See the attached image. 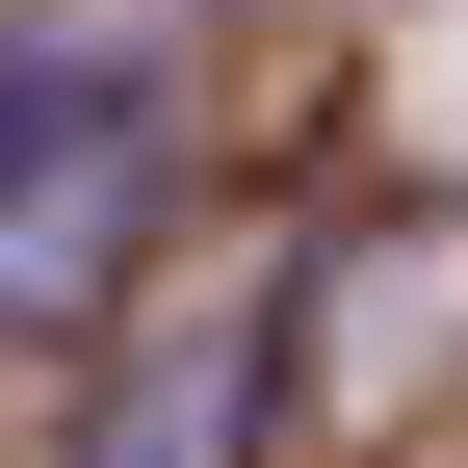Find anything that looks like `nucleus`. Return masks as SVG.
<instances>
[{
    "label": "nucleus",
    "instance_id": "f257e3e1",
    "mask_svg": "<svg viewBox=\"0 0 468 468\" xmlns=\"http://www.w3.org/2000/svg\"><path fill=\"white\" fill-rule=\"evenodd\" d=\"M156 208H183V183H156V79H104L79 131L0 183V338H104V286L156 261Z\"/></svg>",
    "mask_w": 468,
    "mask_h": 468
},
{
    "label": "nucleus",
    "instance_id": "f03ea898",
    "mask_svg": "<svg viewBox=\"0 0 468 468\" xmlns=\"http://www.w3.org/2000/svg\"><path fill=\"white\" fill-rule=\"evenodd\" d=\"M261 417H286V313H208L79 390V468H261Z\"/></svg>",
    "mask_w": 468,
    "mask_h": 468
},
{
    "label": "nucleus",
    "instance_id": "7ed1b4c3",
    "mask_svg": "<svg viewBox=\"0 0 468 468\" xmlns=\"http://www.w3.org/2000/svg\"><path fill=\"white\" fill-rule=\"evenodd\" d=\"M104 79H131V52H0V183H27V156H52V131H79V104H104Z\"/></svg>",
    "mask_w": 468,
    "mask_h": 468
}]
</instances>
